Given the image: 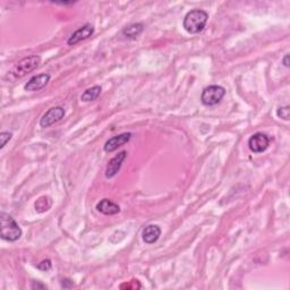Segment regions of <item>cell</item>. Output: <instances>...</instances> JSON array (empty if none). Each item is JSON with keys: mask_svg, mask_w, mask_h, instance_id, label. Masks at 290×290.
<instances>
[{"mask_svg": "<svg viewBox=\"0 0 290 290\" xmlns=\"http://www.w3.org/2000/svg\"><path fill=\"white\" fill-rule=\"evenodd\" d=\"M209 20V15L202 9L191 10L184 17L183 26L188 33L191 34H196L204 30L206 22Z\"/></svg>", "mask_w": 290, "mask_h": 290, "instance_id": "obj_1", "label": "cell"}, {"mask_svg": "<svg viewBox=\"0 0 290 290\" xmlns=\"http://www.w3.org/2000/svg\"><path fill=\"white\" fill-rule=\"evenodd\" d=\"M0 236L3 240L7 242H16L21 238L22 236V229L16 221L14 220V218L9 214L5 212H1L0 214Z\"/></svg>", "mask_w": 290, "mask_h": 290, "instance_id": "obj_2", "label": "cell"}, {"mask_svg": "<svg viewBox=\"0 0 290 290\" xmlns=\"http://www.w3.org/2000/svg\"><path fill=\"white\" fill-rule=\"evenodd\" d=\"M40 63H41L40 56H30V57L22 59L21 62H18L16 65H15L14 68L10 70V73H8L7 78L10 76L13 77V80H16V78L23 77L26 74L30 73V71L37 68L40 65Z\"/></svg>", "mask_w": 290, "mask_h": 290, "instance_id": "obj_3", "label": "cell"}, {"mask_svg": "<svg viewBox=\"0 0 290 290\" xmlns=\"http://www.w3.org/2000/svg\"><path fill=\"white\" fill-rule=\"evenodd\" d=\"M226 90L220 85H210L203 90L201 101L206 107H212L220 102L222 97H225Z\"/></svg>", "mask_w": 290, "mask_h": 290, "instance_id": "obj_4", "label": "cell"}, {"mask_svg": "<svg viewBox=\"0 0 290 290\" xmlns=\"http://www.w3.org/2000/svg\"><path fill=\"white\" fill-rule=\"evenodd\" d=\"M270 138L266 134L255 133L248 139V148L254 153H262L269 148Z\"/></svg>", "mask_w": 290, "mask_h": 290, "instance_id": "obj_5", "label": "cell"}, {"mask_svg": "<svg viewBox=\"0 0 290 290\" xmlns=\"http://www.w3.org/2000/svg\"><path fill=\"white\" fill-rule=\"evenodd\" d=\"M65 117V109L63 107H54L42 116V118L40 120V126L41 127H50L54 124L58 123Z\"/></svg>", "mask_w": 290, "mask_h": 290, "instance_id": "obj_6", "label": "cell"}, {"mask_svg": "<svg viewBox=\"0 0 290 290\" xmlns=\"http://www.w3.org/2000/svg\"><path fill=\"white\" fill-rule=\"evenodd\" d=\"M126 157H127V152L122 151L109 161L107 169H105V177H107V178H112V177H115L117 175V172L120 170V168H122L123 162L125 161Z\"/></svg>", "mask_w": 290, "mask_h": 290, "instance_id": "obj_7", "label": "cell"}, {"mask_svg": "<svg viewBox=\"0 0 290 290\" xmlns=\"http://www.w3.org/2000/svg\"><path fill=\"white\" fill-rule=\"evenodd\" d=\"M50 77L51 76L49 74H40V75H36V76H33L31 80L25 84L24 86L25 91H30V92L40 91V90H42L44 86L48 84L49 81H50Z\"/></svg>", "mask_w": 290, "mask_h": 290, "instance_id": "obj_8", "label": "cell"}, {"mask_svg": "<svg viewBox=\"0 0 290 290\" xmlns=\"http://www.w3.org/2000/svg\"><path fill=\"white\" fill-rule=\"evenodd\" d=\"M94 33V28L91 24H85L84 26H82L81 29H78L77 31H75L73 34L70 35V37L67 41V43L69 46H75V44L81 42V41H84L86 39H89L90 36H92Z\"/></svg>", "mask_w": 290, "mask_h": 290, "instance_id": "obj_9", "label": "cell"}, {"mask_svg": "<svg viewBox=\"0 0 290 290\" xmlns=\"http://www.w3.org/2000/svg\"><path fill=\"white\" fill-rule=\"evenodd\" d=\"M131 138V133H123L117 135V136H114L111 138H109L104 144V151L105 152H114L115 150H117L120 146H123L124 144L129 142V139Z\"/></svg>", "mask_w": 290, "mask_h": 290, "instance_id": "obj_10", "label": "cell"}, {"mask_svg": "<svg viewBox=\"0 0 290 290\" xmlns=\"http://www.w3.org/2000/svg\"><path fill=\"white\" fill-rule=\"evenodd\" d=\"M97 210L99 212L105 214V216H115V214L120 212V208L118 204L111 202L110 199L103 198L97 204Z\"/></svg>", "mask_w": 290, "mask_h": 290, "instance_id": "obj_11", "label": "cell"}, {"mask_svg": "<svg viewBox=\"0 0 290 290\" xmlns=\"http://www.w3.org/2000/svg\"><path fill=\"white\" fill-rule=\"evenodd\" d=\"M161 236V229L157 225H150L144 228L142 233V238L146 244H154Z\"/></svg>", "mask_w": 290, "mask_h": 290, "instance_id": "obj_12", "label": "cell"}, {"mask_svg": "<svg viewBox=\"0 0 290 290\" xmlns=\"http://www.w3.org/2000/svg\"><path fill=\"white\" fill-rule=\"evenodd\" d=\"M144 30V25L142 23H136V24H131L129 26H127L123 30V34L124 36L128 37V39H135Z\"/></svg>", "mask_w": 290, "mask_h": 290, "instance_id": "obj_13", "label": "cell"}, {"mask_svg": "<svg viewBox=\"0 0 290 290\" xmlns=\"http://www.w3.org/2000/svg\"><path fill=\"white\" fill-rule=\"evenodd\" d=\"M101 91H102L101 86L99 85L93 86V88L88 89L86 91H84V93L81 96V100L84 101V102H90V101L97 100L101 94Z\"/></svg>", "mask_w": 290, "mask_h": 290, "instance_id": "obj_14", "label": "cell"}, {"mask_svg": "<svg viewBox=\"0 0 290 290\" xmlns=\"http://www.w3.org/2000/svg\"><path fill=\"white\" fill-rule=\"evenodd\" d=\"M51 205H52L51 198L49 196H42L39 199H36L34 208H35V211H37L39 213H43L44 211H48L49 209H50Z\"/></svg>", "mask_w": 290, "mask_h": 290, "instance_id": "obj_15", "label": "cell"}, {"mask_svg": "<svg viewBox=\"0 0 290 290\" xmlns=\"http://www.w3.org/2000/svg\"><path fill=\"white\" fill-rule=\"evenodd\" d=\"M12 136L13 134L9 133V131H2V133L0 134V149L5 148L7 143L12 139Z\"/></svg>", "mask_w": 290, "mask_h": 290, "instance_id": "obj_16", "label": "cell"}, {"mask_svg": "<svg viewBox=\"0 0 290 290\" xmlns=\"http://www.w3.org/2000/svg\"><path fill=\"white\" fill-rule=\"evenodd\" d=\"M289 105H285V107H280L278 108L277 110V116L279 118H282L284 120H288L289 119Z\"/></svg>", "mask_w": 290, "mask_h": 290, "instance_id": "obj_17", "label": "cell"}, {"mask_svg": "<svg viewBox=\"0 0 290 290\" xmlns=\"http://www.w3.org/2000/svg\"><path fill=\"white\" fill-rule=\"evenodd\" d=\"M51 266H52V264H51L50 259H44V261L40 262L39 264H37V269L41 270V271H46L47 272V271L51 269Z\"/></svg>", "mask_w": 290, "mask_h": 290, "instance_id": "obj_18", "label": "cell"}, {"mask_svg": "<svg viewBox=\"0 0 290 290\" xmlns=\"http://www.w3.org/2000/svg\"><path fill=\"white\" fill-rule=\"evenodd\" d=\"M46 288H47L46 285L40 284V282H37V281H34L32 284V289H46Z\"/></svg>", "mask_w": 290, "mask_h": 290, "instance_id": "obj_19", "label": "cell"}, {"mask_svg": "<svg viewBox=\"0 0 290 290\" xmlns=\"http://www.w3.org/2000/svg\"><path fill=\"white\" fill-rule=\"evenodd\" d=\"M284 66L285 67H289V55H286L284 58Z\"/></svg>", "mask_w": 290, "mask_h": 290, "instance_id": "obj_20", "label": "cell"}]
</instances>
